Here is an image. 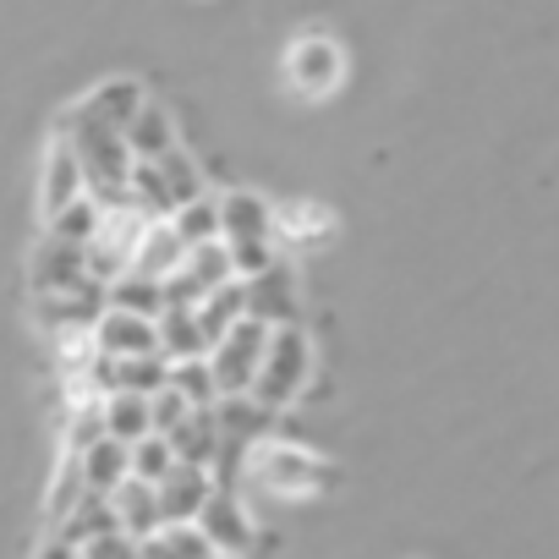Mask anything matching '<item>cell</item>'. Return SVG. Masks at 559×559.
<instances>
[{"label":"cell","mask_w":559,"mask_h":559,"mask_svg":"<svg viewBox=\"0 0 559 559\" xmlns=\"http://www.w3.org/2000/svg\"><path fill=\"white\" fill-rule=\"evenodd\" d=\"M313 362L319 357H313L308 330L302 324H280L274 341H269V357H263V373H258L252 395L263 406H274V412H292L308 395V384H313Z\"/></svg>","instance_id":"obj_4"},{"label":"cell","mask_w":559,"mask_h":559,"mask_svg":"<svg viewBox=\"0 0 559 559\" xmlns=\"http://www.w3.org/2000/svg\"><path fill=\"white\" fill-rule=\"evenodd\" d=\"M187 252H192V241L176 230L170 214H159V219L143 230V247H138L132 269H138V274H154V280H170V274L187 263Z\"/></svg>","instance_id":"obj_14"},{"label":"cell","mask_w":559,"mask_h":559,"mask_svg":"<svg viewBox=\"0 0 559 559\" xmlns=\"http://www.w3.org/2000/svg\"><path fill=\"white\" fill-rule=\"evenodd\" d=\"M274 417H280V412L263 406L258 395H225V401H219V444H225L219 461H225V466H241L247 450L269 439Z\"/></svg>","instance_id":"obj_9"},{"label":"cell","mask_w":559,"mask_h":559,"mask_svg":"<svg viewBox=\"0 0 559 559\" xmlns=\"http://www.w3.org/2000/svg\"><path fill=\"white\" fill-rule=\"evenodd\" d=\"M198 319H203L209 341L230 335V330H236V324L247 319V280H225L219 292H209V297L198 302Z\"/></svg>","instance_id":"obj_22"},{"label":"cell","mask_w":559,"mask_h":559,"mask_svg":"<svg viewBox=\"0 0 559 559\" xmlns=\"http://www.w3.org/2000/svg\"><path fill=\"white\" fill-rule=\"evenodd\" d=\"M159 341H165V357H170V362H192V357H209V352H214V341H209L198 308H165Z\"/></svg>","instance_id":"obj_19"},{"label":"cell","mask_w":559,"mask_h":559,"mask_svg":"<svg viewBox=\"0 0 559 559\" xmlns=\"http://www.w3.org/2000/svg\"><path fill=\"white\" fill-rule=\"evenodd\" d=\"M274 203L258 198V192H225L219 198V225H225V247L236 258V274L252 280L274 263V247H280V230H274Z\"/></svg>","instance_id":"obj_3"},{"label":"cell","mask_w":559,"mask_h":559,"mask_svg":"<svg viewBox=\"0 0 559 559\" xmlns=\"http://www.w3.org/2000/svg\"><path fill=\"white\" fill-rule=\"evenodd\" d=\"M274 230H280V247H292V252L324 247V241L335 236V214H330L324 203H280Z\"/></svg>","instance_id":"obj_16"},{"label":"cell","mask_w":559,"mask_h":559,"mask_svg":"<svg viewBox=\"0 0 559 559\" xmlns=\"http://www.w3.org/2000/svg\"><path fill=\"white\" fill-rule=\"evenodd\" d=\"M170 384L192 401V406H219V379H214V362L209 357H192V362H176Z\"/></svg>","instance_id":"obj_26"},{"label":"cell","mask_w":559,"mask_h":559,"mask_svg":"<svg viewBox=\"0 0 559 559\" xmlns=\"http://www.w3.org/2000/svg\"><path fill=\"white\" fill-rule=\"evenodd\" d=\"M34 559H83V543H72L67 532H56V526H50V537L34 548Z\"/></svg>","instance_id":"obj_29"},{"label":"cell","mask_w":559,"mask_h":559,"mask_svg":"<svg viewBox=\"0 0 559 559\" xmlns=\"http://www.w3.org/2000/svg\"><path fill=\"white\" fill-rule=\"evenodd\" d=\"M61 132L72 138L83 170H88V192L99 203H127L132 198V176H138V154H132V138L99 116H88L83 105H72V116L61 121Z\"/></svg>","instance_id":"obj_2"},{"label":"cell","mask_w":559,"mask_h":559,"mask_svg":"<svg viewBox=\"0 0 559 559\" xmlns=\"http://www.w3.org/2000/svg\"><path fill=\"white\" fill-rule=\"evenodd\" d=\"M214 466L203 461H181L165 483H159V499H165V521H198L203 504L214 499Z\"/></svg>","instance_id":"obj_12"},{"label":"cell","mask_w":559,"mask_h":559,"mask_svg":"<svg viewBox=\"0 0 559 559\" xmlns=\"http://www.w3.org/2000/svg\"><path fill=\"white\" fill-rule=\"evenodd\" d=\"M214 559H236V554H214Z\"/></svg>","instance_id":"obj_30"},{"label":"cell","mask_w":559,"mask_h":559,"mask_svg":"<svg viewBox=\"0 0 559 559\" xmlns=\"http://www.w3.org/2000/svg\"><path fill=\"white\" fill-rule=\"evenodd\" d=\"M94 341H99V357H148V352H165L159 319H143V313H127V308H105V319L94 324Z\"/></svg>","instance_id":"obj_11"},{"label":"cell","mask_w":559,"mask_h":559,"mask_svg":"<svg viewBox=\"0 0 559 559\" xmlns=\"http://www.w3.org/2000/svg\"><path fill=\"white\" fill-rule=\"evenodd\" d=\"M247 319L263 324H302V286H297V269L286 258H274L263 274L247 280Z\"/></svg>","instance_id":"obj_8"},{"label":"cell","mask_w":559,"mask_h":559,"mask_svg":"<svg viewBox=\"0 0 559 559\" xmlns=\"http://www.w3.org/2000/svg\"><path fill=\"white\" fill-rule=\"evenodd\" d=\"M192 412H198V406H192V401H187L176 384H165V390L154 395V428H159V433H176V428H181Z\"/></svg>","instance_id":"obj_28"},{"label":"cell","mask_w":559,"mask_h":559,"mask_svg":"<svg viewBox=\"0 0 559 559\" xmlns=\"http://www.w3.org/2000/svg\"><path fill=\"white\" fill-rule=\"evenodd\" d=\"M88 116H99V121H110V127H121V132H132V121L143 116V105H148V88L138 83V78H105L99 88H88L83 99H78Z\"/></svg>","instance_id":"obj_13"},{"label":"cell","mask_w":559,"mask_h":559,"mask_svg":"<svg viewBox=\"0 0 559 559\" xmlns=\"http://www.w3.org/2000/svg\"><path fill=\"white\" fill-rule=\"evenodd\" d=\"M203 532L214 537V548L219 554H236V559H247L252 554V543H258V526H252V515H247V504H241V493L236 488H214V499L203 504Z\"/></svg>","instance_id":"obj_10"},{"label":"cell","mask_w":559,"mask_h":559,"mask_svg":"<svg viewBox=\"0 0 559 559\" xmlns=\"http://www.w3.org/2000/svg\"><path fill=\"white\" fill-rule=\"evenodd\" d=\"M83 198H88V170H83L72 138L56 132V138L45 143V165H39V219L50 225V219H61V214H67L72 203H83Z\"/></svg>","instance_id":"obj_7"},{"label":"cell","mask_w":559,"mask_h":559,"mask_svg":"<svg viewBox=\"0 0 559 559\" xmlns=\"http://www.w3.org/2000/svg\"><path fill=\"white\" fill-rule=\"evenodd\" d=\"M176 466H181V455H176L170 433H148V439L132 444V477H143V483H165Z\"/></svg>","instance_id":"obj_24"},{"label":"cell","mask_w":559,"mask_h":559,"mask_svg":"<svg viewBox=\"0 0 559 559\" xmlns=\"http://www.w3.org/2000/svg\"><path fill=\"white\" fill-rule=\"evenodd\" d=\"M110 308H127V313H143V319H165V308H170L165 280L138 274V269L116 274V280H110Z\"/></svg>","instance_id":"obj_21"},{"label":"cell","mask_w":559,"mask_h":559,"mask_svg":"<svg viewBox=\"0 0 559 559\" xmlns=\"http://www.w3.org/2000/svg\"><path fill=\"white\" fill-rule=\"evenodd\" d=\"M241 483L269 493V499H324L335 483H341V466L324 461L319 450H302V444H286V439H263L247 450L241 461Z\"/></svg>","instance_id":"obj_1"},{"label":"cell","mask_w":559,"mask_h":559,"mask_svg":"<svg viewBox=\"0 0 559 559\" xmlns=\"http://www.w3.org/2000/svg\"><path fill=\"white\" fill-rule=\"evenodd\" d=\"M83 472H88V488L94 493H116L127 477H132V444H121V439H94L88 450H83Z\"/></svg>","instance_id":"obj_20"},{"label":"cell","mask_w":559,"mask_h":559,"mask_svg":"<svg viewBox=\"0 0 559 559\" xmlns=\"http://www.w3.org/2000/svg\"><path fill=\"white\" fill-rule=\"evenodd\" d=\"M143 554L148 559H214V537L203 532V521H165L159 532L143 537Z\"/></svg>","instance_id":"obj_18"},{"label":"cell","mask_w":559,"mask_h":559,"mask_svg":"<svg viewBox=\"0 0 559 559\" xmlns=\"http://www.w3.org/2000/svg\"><path fill=\"white\" fill-rule=\"evenodd\" d=\"M170 219H176V230H181L192 247H203V241H219V236H225V225H219V198H214V192H203L198 203L176 209Z\"/></svg>","instance_id":"obj_25"},{"label":"cell","mask_w":559,"mask_h":559,"mask_svg":"<svg viewBox=\"0 0 559 559\" xmlns=\"http://www.w3.org/2000/svg\"><path fill=\"white\" fill-rule=\"evenodd\" d=\"M83 559H148V554H143V537H138V532L116 526V532L83 543Z\"/></svg>","instance_id":"obj_27"},{"label":"cell","mask_w":559,"mask_h":559,"mask_svg":"<svg viewBox=\"0 0 559 559\" xmlns=\"http://www.w3.org/2000/svg\"><path fill=\"white\" fill-rule=\"evenodd\" d=\"M99 412H105V433H110V439H121V444H138V439L159 433V428H154V395L110 390V395L99 401Z\"/></svg>","instance_id":"obj_15"},{"label":"cell","mask_w":559,"mask_h":559,"mask_svg":"<svg viewBox=\"0 0 559 559\" xmlns=\"http://www.w3.org/2000/svg\"><path fill=\"white\" fill-rule=\"evenodd\" d=\"M269 341H274V324H263V319H241L230 335L214 341L209 362H214V379H219V401L225 395H252V384L263 373V357H269Z\"/></svg>","instance_id":"obj_6"},{"label":"cell","mask_w":559,"mask_h":559,"mask_svg":"<svg viewBox=\"0 0 559 559\" xmlns=\"http://www.w3.org/2000/svg\"><path fill=\"white\" fill-rule=\"evenodd\" d=\"M127 138H132V154H138V159H159V154H170V148H176V121H170V110H165V105H154V99H148Z\"/></svg>","instance_id":"obj_23"},{"label":"cell","mask_w":559,"mask_h":559,"mask_svg":"<svg viewBox=\"0 0 559 559\" xmlns=\"http://www.w3.org/2000/svg\"><path fill=\"white\" fill-rule=\"evenodd\" d=\"M110 499H116V515H121V526H127V532L148 537V532H159V526H165V499H159V483L127 477V483H121Z\"/></svg>","instance_id":"obj_17"},{"label":"cell","mask_w":559,"mask_h":559,"mask_svg":"<svg viewBox=\"0 0 559 559\" xmlns=\"http://www.w3.org/2000/svg\"><path fill=\"white\" fill-rule=\"evenodd\" d=\"M280 78H286V88L297 99H308V105L330 99L346 83V50H341V39H330L319 28L313 34H297L286 45V56H280Z\"/></svg>","instance_id":"obj_5"}]
</instances>
